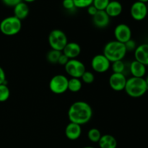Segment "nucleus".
Segmentation results:
<instances>
[{
  "label": "nucleus",
  "instance_id": "obj_1",
  "mask_svg": "<svg viewBox=\"0 0 148 148\" xmlns=\"http://www.w3.org/2000/svg\"><path fill=\"white\" fill-rule=\"evenodd\" d=\"M92 108L88 103L79 101L74 102L68 109V119L69 122L82 126L87 124L92 117Z\"/></svg>",
  "mask_w": 148,
  "mask_h": 148
},
{
  "label": "nucleus",
  "instance_id": "obj_2",
  "mask_svg": "<svg viewBox=\"0 0 148 148\" xmlns=\"http://www.w3.org/2000/svg\"><path fill=\"white\" fill-rule=\"evenodd\" d=\"M127 51L124 43L117 40H111L104 46L103 54L110 61L111 63L119 60H123Z\"/></svg>",
  "mask_w": 148,
  "mask_h": 148
},
{
  "label": "nucleus",
  "instance_id": "obj_3",
  "mask_svg": "<svg viewBox=\"0 0 148 148\" xmlns=\"http://www.w3.org/2000/svg\"><path fill=\"white\" fill-rule=\"evenodd\" d=\"M147 90L148 87L145 78L134 77L127 79L124 88L126 93L131 98H134L143 96L147 92Z\"/></svg>",
  "mask_w": 148,
  "mask_h": 148
},
{
  "label": "nucleus",
  "instance_id": "obj_4",
  "mask_svg": "<svg viewBox=\"0 0 148 148\" xmlns=\"http://www.w3.org/2000/svg\"><path fill=\"white\" fill-rule=\"evenodd\" d=\"M22 29V21L13 16L3 19L0 23V31L7 36H13L18 34Z\"/></svg>",
  "mask_w": 148,
  "mask_h": 148
},
{
  "label": "nucleus",
  "instance_id": "obj_5",
  "mask_svg": "<svg viewBox=\"0 0 148 148\" xmlns=\"http://www.w3.org/2000/svg\"><path fill=\"white\" fill-rule=\"evenodd\" d=\"M48 42L51 49L53 50L63 51L68 43V38L66 33L59 29L52 30L48 36Z\"/></svg>",
  "mask_w": 148,
  "mask_h": 148
},
{
  "label": "nucleus",
  "instance_id": "obj_6",
  "mask_svg": "<svg viewBox=\"0 0 148 148\" xmlns=\"http://www.w3.org/2000/svg\"><path fill=\"white\" fill-rule=\"evenodd\" d=\"M69 79L65 75L58 74L52 77L49 82V89L53 93L61 95L68 90Z\"/></svg>",
  "mask_w": 148,
  "mask_h": 148
},
{
  "label": "nucleus",
  "instance_id": "obj_7",
  "mask_svg": "<svg viewBox=\"0 0 148 148\" xmlns=\"http://www.w3.org/2000/svg\"><path fill=\"white\" fill-rule=\"evenodd\" d=\"M64 70L69 76L72 78H79L86 71V67L83 62L77 59H69L64 66Z\"/></svg>",
  "mask_w": 148,
  "mask_h": 148
},
{
  "label": "nucleus",
  "instance_id": "obj_8",
  "mask_svg": "<svg viewBox=\"0 0 148 148\" xmlns=\"http://www.w3.org/2000/svg\"><path fill=\"white\" fill-rule=\"evenodd\" d=\"M111 63L103 53L97 54L91 60V67L97 73H105L111 67Z\"/></svg>",
  "mask_w": 148,
  "mask_h": 148
},
{
  "label": "nucleus",
  "instance_id": "obj_9",
  "mask_svg": "<svg viewBox=\"0 0 148 148\" xmlns=\"http://www.w3.org/2000/svg\"><path fill=\"white\" fill-rule=\"evenodd\" d=\"M130 14L136 21L145 20L148 14L147 4L139 1H134L130 8Z\"/></svg>",
  "mask_w": 148,
  "mask_h": 148
},
{
  "label": "nucleus",
  "instance_id": "obj_10",
  "mask_svg": "<svg viewBox=\"0 0 148 148\" xmlns=\"http://www.w3.org/2000/svg\"><path fill=\"white\" fill-rule=\"evenodd\" d=\"M114 37L116 40L120 43H125L132 39V30L128 25L125 23H120L117 25L114 30Z\"/></svg>",
  "mask_w": 148,
  "mask_h": 148
},
{
  "label": "nucleus",
  "instance_id": "obj_11",
  "mask_svg": "<svg viewBox=\"0 0 148 148\" xmlns=\"http://www.w3.org/2000/svg\"><path fill=\"white\" fill-rule=\"evenodd\" d=\"M127 80V79L124 74L112 73L108 79V83L113 90L119 92L124 90Z\"/></svg>",
  "mask_w": 148,
  "mask_h": 148
},
{
  "label": "nucleus",
  "instance_id": "obj_12",
  "mask_svg": "<svg viewBox=\"0 0 148 148\" xmlns=\"http://www.w3.org/2000/svg\"><path fill=\"white\" fill-rule=\"evenodd\" d=\"M82 127L75 123L69 122L65 127L64 133L66 138L69 140H78L82 134Z\"/></svg>",
  "mask_w": 148,
  "mask_h": 148
},
{
  "label": "nucleus",
  "instance_id": "obj_13",
  "mask_svg": "<svg viewBox=\"0 0 148 148\" xmlns=\"http://www.w3.org/2000/svg\"><path fill=\"white\" fill-rule=\"evenodd\" d=\"M62 53L69 59H77L81 53V47L77 43L68 42L64 48Z\"/></svg>",
  "mask_w": 148,
  "mask_h": 148
},
{
  "label": "nucleus",
  "instance_id": "obj_14",
  "mask_svg": "<svg viewBox=\"0 0 148 148\" xmlns=\"http://www.w3.org/2000/svg\"><path fill=\"white\" fill-rule=\"evenodd\" d=\"M111 17L105 11H98L92 17V23L96 27L103 29L106 27L110 24Z\"/></svg>",
  "mask_w": 148,
  "mask_h": 148
},
{
  "label": "nucleus",
  "instance_id": "obj_15",
  "mask_svg": "<svg viewBox=\"0 0 148 148\" xmlns=\"http://www.w3.org/2000/svg\"><path fill=\"white\" fill-rule=\"evenodd\" d=\"M134 54L135 60L148 66V43H143L137 46Z\"/></svg>",
  "mask_w": 148,
  "mask_h": 148
},
{
  "label": "nucleus",
  "instance_id": "obj_16",
  "mask_svg": "<svg viewBox=\"0 0 148 148\" xmlns=\"http://www.w3.org/2000/svg\"><path fill=\"white\" fill-rule=\"evenodd\" d=\"M130 71L132 77L144 78V76L146 75L147 69H146L145 65L134 59L130 63Z\"/></svg>",
  "mask_w": 148,
  "mask_h": 148
},
{
  "label": "nucleus",
  "instance_id": "obj_17",
  "mask_svg": "<svg viewBox=\"0 0 148 148\" xmlns=\"http://www.w3.org/2000/svg\"><path fill=\"white\" fill-rule=\"evenodd\" d=\"M123 7L121 2L116 0L110 1L108 6L106 8L105 12L110 17H116L121 14Z\"/></svg>",
  "mask_w": 148,
  "mask_h": 148
},
{
  "label": "nucleus",
  "instance_id": "obj_18",
  "mask_svg": "<svg viewBox=\"0 0 148 148\" xmlns=\"http://www.w3.org/2000/svg\"><path fill=\"white\" fill-rule=\"evenodd\" d=\"M29 12H30V10H29L28 5L27 3L24 1H21L17 4L15 7H13L14 16L21 21L28 16Z\"/></svg>",
  "mask_w": 148,
  "mask_h": 148
},
{
  "label": "nucleus",
  "instance_id": "obj_19",
  "mask_svg": "<svg viewBox=\"0 0 148 148\" xmlns=\"http://www.w3.org/2000/svg\"><path fill=\"white\" fill-rule=\"evenodd\" d=\"M98 145L100 148H116L117 140L111 134H103L98 142Z\"/></svg>",
  "mask_w": 148,
  "mask_h": 148
},
{
  "label": "nucleus",
  "instance_id": "obj_20",
  "mask_svg": "<svg viewBox=\"0 0 148 148\" xmlns=\"http://www.w3.org/2000/svg\"><path fill=\"white\" fill-rule=\"evenodd\" d=\"M82 82L79 78L71 77L68 81V90L72 92H77L82 89Z\"/></svg>",
  "mask_w": 148,
  "mask_h": 148
},
{
  "label": "nucleus",
  "instance_id": "obj_21",
  "mask_svg": "<svg viewBox=\"0 0 148 148\" xmlns=\"http://www.w3.org/2000/svg\"><path fill=\"white\" fill-rule=\"evenodd\" d=\"M62 52L59 51L53 50V49H51L49 52H48L47 55H46V59L48 62L51 64H58V61H59V57L62 55Z\"/></svg>",
  "mask_w": 148,
  "mask_h": 148
},
{
  "label": "nucleus",
  "instance_id": "obj_22",
  "mask_svg": "<svg viewBox=\"0 0 148 148\" xmlns=\"http://www.w3.org/2000/svg\"><path fill=\"white\" fill-rule=\"evenodd\" d=\"M101 136L102 134H101V132L97 128L90 129L88 132V140L93 143H98Z\"/></svg>",
  "mask_w": 148,
  "mask_h": 148
},
{
  "label": "nucleus",
  "instance_id": "obj_23",
  "mask_svg": "<svg viewBox=\"0 0 148 148\" xmlns=\"http://www.w3.org/2000/svg\"><path fill=\"white\" fill-rule=\"evenodd\" d=\"M111 67L113 71V73L124 74V71H125L126 69V65L125 63L123 62V60H119L111 63Z\"/></svg>",
  "mask_w": 148,
  "mask_h": 148
},
{
  "label": "nucleus",
  "instance_id": "obj_24",
  "mask_svg": "<svg viewBox=\"0 0 148 148\" xmlns=\"http://www.w3.org/2000/svg\"><path fill=\"white\" fill-rule=\"evenodd\" d=\"M10 96V90L7 84L0 85V102H5Z\"/></svg>",
  "mask_w": 148,
  "mask_h": 148
},
{
  "label": "nucleus",
  "instance_id": "obj_25",
  "mask_svg": "<svg viewBox=\"0 0 148 148\" xmlns=\"http://www.w3.org/2000/svg\"><path fill=\"white\" fill-rule=\"evenodd\" d=\"M110 0H93L92 5L97 9L98 11H105Z\"/></svg>",
  "mask_w": 148,
  "mask_h": 148
},
{
  "label": "nucleus",
  "instance_id": "obj_26",
  "mask_svg": "<svg viewBox=\"0 0 148 148\" xmlns=\"http://www.w3.org/2000/svg\"><path fill=\"white\" fill-rule=\"evenodd\" d=\"M80 79L82 80V82H85V83L91 84L95 80V75L92 72L86 70L82 75Z\"/></svg>",
  "mask_w": 148,
  "mask_h": 148
},
{
  "label": "nucleus",
  "instance_id": "obj_27",
  "mask_svg": "<svg viewBox=\"0 0 148 148\" xmlns=\"http://www.w3.org/2000/svg\"><path fill=\"white\" fill-rule=\"evenodd\" d=\"M73 1L76 8L83 9L88 8L89 6L92 5L93 0H73Z\"/></svg>",
  "mask_w": 148,
  "mask_h": 148
},
{
  "label": "nucleus",
  "instance_id": "obj_28",
  "mask_svg": "<svg viewBox=\"0 0 148 148\" xmlns=\"http://www.w3.org/2000/svg\"><path fill=\"white\" fill-rule=\"evenodd\" d=\"M124 45H125V47H126V49H127V51H134L136 49V48L137 47V43H136L135 40H133L132 38L130 39V40H128L127 42H126L125 43H124Z\"/></svg>",
  "mask_w": 148,
  "mask_h": 148
},
{
  "label": "nucleus",
  "instance_id": "obj_29",
  "mask_svg": "<svg viewBox=\"0 0 148 148\" xmlns=\"http://www.w3.org/2000/svg\"><path fill=\"white\" fill-rule=\"evenodd\" d=\"M62 6H63L65 10H68V11H72V10L76 8L75 4H74L73 0H63Z\"/></svg>",
  "mask_w": 148,
  "mask_h": 148
},
{
  "label": "nucleus",
  "instance_id": "obj_30",
  "mask_svg": "<svg viewBox=\"0 0 148 148\" xmlns=\"http://www.w3.org/2000/svg\"><path fill=\"white\" fill-rule=\"evenodd\" d=\"M3 2V4L4 5L7 6V7H14L17 5V4H19L20 2L23 1V0H1Z\"/></svg>",
  "mask_w": 148,
  "mask_h": 148
},
{
  "label": "nucleus",
  "instance_id": "obj_31",
  "mask_svg": "<svg viewBox=\"0 0 148 148\" xmlns=\"http://www.w3.org/2000/svg\"><path fill=\"white\" fill-rule=\"evenodd\" d=\"M69 60V59H68V58L66 57V56H65L63 53H62V55L60 56V57H59V61H58V64H59V65H62V66H64Z\"/></svg>",
  "mask_w": 148,
  "mask_h": 148
},
{
  "label": "nucleus",
  "instance_id": "obj_32",
  "mask_svg": "<svg viewBox=\"0 0 148 148\" xmlns=\"http://www.w3.org/2000/svg\"><path fill=\"white\" fill-rule=\"evenodd\" d=\"M1 84H7V79H6V74L4 69L0 66V85Z\"/></svg>",
  "mask_w": 148,
  "mask_h": 148
},
{
  "label": "nucleus",
  "instance_id": "obj_33",
  "mask_svg": "<svg viewBox=\"0 0 148 148\" xmlns=\"http://www.w3.org/2000/svg\"><path fill=\"white\" fill-rule=\"evenodd\" d=\"M97 12H98V10H97V9L95 8L92 4L88 7V13L90 15L92 16V17H93V16L96 14Z\"/></svg>",
  "mask_w": 148,
  "mask_h": 148
},
{
  "label": "nucleus",
  "instance_id": "obj_34",
  "mask_svg": "<svg viewBox=\"0 0 148 148\" xmlns=\"http://www.w3.org/2000/svg\"><path fill=\"white\" fill-rule=\"evenodd\" d=\"M36 1V0H23V1H24V2H25V3H32V2H33V1Z\"/></svg>",
  "mask_w": 148,
  "mask_h": 148
},
{
  "label": "nucleus",
  "instance_id": "obj_35",
  "mask_svg": "<svg viewBox=\"0 0 148 148\" xmlns=\"http://www.w3.org/2000/svg\"><path fill=\"white\" fill-rule=\"evenodd\" d=\"M137 1H141V2H143V3H145V4H147L148 2V0H137Z\"/></svg>",
  "mask_w": 148,
  "mask_h": 148
},
{
  "label": "nucleus",
  "instance_id": "obj_36",
  "mask_svg": "<svg viewBox=\"0 0 148 148\" xmlns=\"http://www.w3.org/2000/svg\"><path fill=\"white\" fill-rule=\"evenodd\" d=\"M145 79V82H146V83H147V85L148 87V75L147 76V77H146Z\"/></svg>",
  "mask_w": 148,
  "mask_h": 148
},
{
  "label": "nucleus",
  "instance_id": "obj_37",
  "mask_svg": "<svg viewBox=\"0 0 148 148\" xmlns=\"http://www.w3.org/2000/svg\"><path fill=\"white\" fill-rule=\"evenodd\" d=\"M82 148H95V147H91V146H86V147H82Z\"/></svg>",
  "mask_w": 148,
  "mask_h": 148
},
{
  "label": "nucleus",
  "instance_id": "obj_38",
  "mask_svg": "<svg viewBox=\"0 0 148 148\" xmlns=\"http://www.w3.org/2000/svg\"><path fill=\"white\" fill-rule=\"evenodd\" d=\"M147 10H148V2L147 3Z\"/></svg>",
  "mask_w": 148,
  "mask_h": 148
}]
</instances>
